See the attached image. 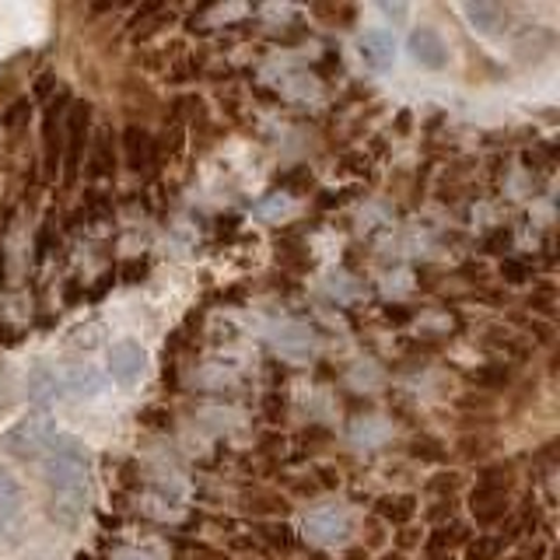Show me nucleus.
Masks as SVG:
<instances>
[{
	"mask_svg": "<svg viewBox=\"0 0 560 560\" xmlns=\"http://www.w3.org/2000/svg\"><path fill=\"white\" fill-rule=\"evenodd\" d=\"M46 490H49V518L74 529L88 512V477H92V463L78 438L57 434V442L49 445V455L43 463Z\"/></svg>",
	"mask_w": 560,
	"mask_h": 560,
	"instance_id": "nucleus-1",
	"label": "nucleus"
},
{
	"mask_svg": "<svg viewBox=\"0 0 560 560\" xmlns=\"http://www.w3.org/2000/svg\"><path fill=\"white\" fill-rule=\"evenodd\" d=\"M52 442H57V420H52L46 410H32L22 420H14L0 445H4L11 455H18V459H35V455L49 448Z\"/></svg>",
	"mask_w": 560,
	"mask_h": 560,
	"instance_id": "nucleus-2",
	"label": "nucleus"
},
{
	"mask_svg": "<svg viewBox=\"0 0 560 560\" xmlns=\"http://www.w3.org/2000/svg\"><path fill=\"white\" fill-rule=\"evenodd\" d=\"M407 52L420 70H445L448 67V43L442 32L431 25H417L407 35Z\"/></svg>",
	"mask_w": 560,
	"mask_h": 560,
	"instance_id": "nucleus-3",
	"label": "nucleus"
},
{
	"mask_svg": "<svg viewBox=\"0 0 560 560\" xmlns=\"http://www.w3.org/2000/svg\"><path fill=\"white\" fill-rule=\"evenodd\" d=\"M144 368H148V354H144V347H140L137 340L113 343L109 375H113V382L119 385V389H133V385L140 382V375H144Z\"/></svg>",
	"mask_w": 560,
	"mask_h": 560,
	"instance_id": "nucleus-4",
	"label": "nucleus"
},
{
	"mask_svg": "<svg viewBox=\"0 0 560 560\" xmlns=\"http://www.w3.org/2000/svg\"><path fill=\"white\" fill-rule=\"evenodd\" d=\"M88 105L78 102L70 105L67 113V154H63V183H74V175L81 168V154H84V137H88Z\"/></svg>",
	"mask_w": 560,
	"mask_h": 560,
	"instance_id": "nucleus-5",
	"label": "nucleus"
},
{
	"mask_svg": "<svg viewBox=\"0 0 560 560\" xmlns=\"http://www.w3.org/2000/svg\"><path fill=\"white\" fill-rule=\"evenodd\" d=\"M358 52H361V63L372 70V74H385V70H393L396 63V39L389 32L372 28L358 39Z\"/></svg>",
	"mask_w": 560,
	"mask_h": 560,
	"instance_id": "nucleus-6",
	"label": "nucleus"
},
{
	"mask_svg": "<svg viewBox=\"0 0 560 560\" xmlns=\"http://www.w3.org/2000/svg\"><path fill=\"white\" fill-rule=\"evenodd\" d=\"M347 529H350V522L340 508H319V512L305 515V536L315 542H340Z\"/></svg>",
	"mask_w": 560,
	"mask_h": 560,
	"instance_id": "nucleus-7",
	"label": "nucleus"
},
{
	"mask_svg": "<svg viewBox=\"0 0 560 560\" xmlns=\"http://www.w3.org/2000/svg\"><path fill=\"white\" fill-rule=\"evenodd\" d=\"M273 343H277V350H280V354H284L288 361H302V358L312 354V332H308V326H302V323L280 326V329H277V337H273Z\"/></svg>",
	"mask_w": 560,
	"mask_h": 560,
	"instance_id": "nucleus-8",
	"label": "nucleus"
},
{
	"mask_svg": "<svg viewBox=\"0 0 560 560\" xmlns=\"http://www.w3.org/2000/svg\"><path fill=\"white\" fill-rule=\"evenodd\" d=\"M63 389L81 396V399H95L105 389V375L98 372L95 364H78V368H70V372H67Z\"/></svg>",
	"mask_w": 560,
	"mask_h": 560,
	"instance_id": "nucleus-9",
	"label": "nucleus"
},
{
	"mask_svg": "<svg viewBox=\"0 0 560 560\" xmlns=\"http://www.w3.org/2000/svg\"><path fill=\"white\" fill-rule=\"evenodd\" d=\"M60 393H63V378H57V372H52L49 364H35L28 375V396L39 402V407H46V402H52Z\"/></svg>",
	"mask_w": 560,
	"mask_h": 560,
	"instance_id": "nucleus-10",
	"label": "nucleus"
},
{
	"mask_svg": "<svg viewBox=\"0 0 560 560\" xmlns=\"http://www.w3.org/2000/svg\"><path fill=\"white\" fill-rule=\"evenodd\" d=\"M122 148H127V162H130L133 172L151 165L154 148H151V137L140 130V127H127V133H122Z\"/></svg>",
	"mask_w": 560,
	"mask_h": 560,
	"instance_id": "nucleus-11",
	"label": "nucleus"
},
{
	"mask_svg": "<svg viewBox=\"0 0 560 560\" xmlns=\"http://www.w3.org/2000/svg\"><path fill=\"white\" fill-rule=\"evenodd\" d=\"M22 504H25L22 483H18V477L11 469H0V522L14 518L18 512H22Z\"/></svg>",
	"mask_w": 560,
	"mask_h": 560,
	"instance_id": "nucleus-12",
	"label": "nucleus"
},
{
	"mask_svg": "<svg viewBox=\"0 0 560 560\" xmlns=\"http://www.w3.org/2000/svg\"><path fill=\"white\" fill-rule=\"evenodd\" d=\"M463 14L469 18L472 28L480 32H498V22H501V8L498 4H483V0H477V4H466Z\"/></svg>",
	"mask_w": 560,
	"mask_h": 560,
	"instance_id": "nucleus-13",
	"label": "nucleus"
},
{
	"mask_svg": "<svg viewBox=\"0 0 560 560\" xmlns=\"http://www.w3.org/2000/svg\"><path fill=\"white\" fill-rule=\"evenodd\" d=\"M417 512V504L410 494H399V498H382L378 501V515L389 518V522H410Z\"/></svg>",
	"mask_w": 560,
	"mask_h": 560,
	"instance_id": "nucleus-14",
	"label": "nucleus"
},
{
	"mask_svg": "<svg viewBox=\"0 0 560 560\" xmlns=\"http://www.w3.org/2000/svg\"><path fill=\"white\" fill-rule=\"evenodd\" d=\"M92 175H109L113 172V137L109 133H102L95 140V148H92Z\"/></svg>",
	"mask_w": 560,
	"mask_h": 560,
	"instance_id": "nucleus-15",
	"label": "nucleus"
},
{
	"mask_svg": "<svg viewBox=\"0 0 560 560\" xmlns=\"http://www.w3.org/2000/svg\"><path fill=\"white\" fill-rule=\"evenodd\" d=\"M498 553H501V539H494V536H477L466 547L469 560H494Z\"/></svg>",
	"mask_w": 560,
	"mask_h": 560,
	"instance_id": "nucleus-16",
	"label": "nucleus"
},
{
	"mask_svg": "<svg viewBox=\"0 0 560 560\" xmlns=\"http://www.w3.org/2000/svg\"><path fill=\"white\" fill-rule=\"evenodd\" d=\"M501 277L508 280V284H522V280L529 277V270H525L522 259H504L501 262Z\"/></svg>",
	"mask_w": 560,
	"mask_h": 560,
	"instance_id": "nucleus-17",
	"label": "nucleus"
},
{
	"mask_svg": "<svg viewBox=\"0 0 560 560\" xmlns=\"http://www.w3.org/2000/svg\"><path fill=\"white\" fill-rule=\"evenodd\" d=\"M378 11L385 18H393V22H402V18H407V8H402V4H378Z\"/></svg>",
	"mask_w": 560,
	"mask_h": 560,
	"instance_id": "nucleus-18",
	"label": "nucleus"
},
{
	"mask_svg": "<svg viewBox=\"0 0 560 560\" xmlns=\"http://www.w3.org/2000/svg\"><path fill=\"white\" fill-rule=\"evenodd\" d=\"M477 382H483V385H498V382H504L508 378V372H480V375H472Z\"/></svg>",
	"mask_w": 560,
	"mask_h": 560,
	"instance_id": "nucleus-19",
	"label": "nucleus"
},
{
	"mask_svg": "<svg viewBox=\"0 0 560 560\" xmlns=\"http://www.w3.org/2000/svg\"><path fill=\"white\" fill-rule=\"evenodd\" d=\"M389 560H399V557H389Z\"/></svg>",
	"mask_w": 560,
	"mask_h": 560,
	"instance_id": "nucleus-20",
	"label": "nucleus"
}]
</instances>
